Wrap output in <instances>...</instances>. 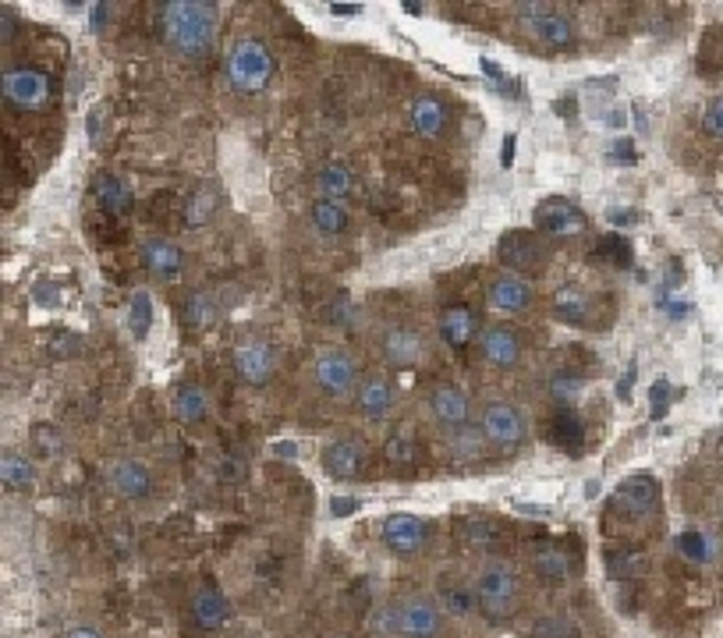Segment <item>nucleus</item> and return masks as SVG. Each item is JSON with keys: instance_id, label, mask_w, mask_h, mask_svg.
<instances>
[{"instance_id": "1", "label": "nucleus", "mask_w": 723, "mask_h": 638, "mask_svg": "<svg viewBox=\"0 0 723 638\" xmlns=\"http://www.w3.org/2000/svg\"><path fill=\"white\" fill-rule=\"evenodd\" d=\"M160 25L164 36L178 54L199 57L213 47L220 29V8L206 0H171L160 4Z\"/></svg>"}, {"instance_id": "2", "label": "nucleus", "mask_w": 723, "mask_h": 638, "mask_svg": "<svg viewBox=\"0 0 723 638\" xmlns=\"http://www.w3.org/2000/svg\"><path fill=\"white\" fill-rule=\"evenodd\" d=\"M518 22L525 25V32H529L536 43H543V47L550 50H571L575 47V22H571L564 11H557L553 4H543V0H525V4H518Z\"/></svg>"}, {"instance_id": "3", "label": "nucleus", "mask_w": 723, "mask_h": 638, "mask_svg": "<svg viewBox=\"0 0 723 638\" xmlns=\"http://www.w3.org/2000/svg\"><path fill=\"white\" fill-rule=\"evenodd\" d=\"M475 600L490 621H507L518 607V575L504 561H486L475 575Z\"/></svg>"}, {"instance_id": "4", "label": "nucleus", "mask_w": 723, "mask_h": 638, "mask_svg": "<svg viewBox=\"0 0 723 638\" xmlns=\"http://www.w3.org/2000/svg\"><path fill=\"white\" fill-rule=\"evenodd\" d=\"M227 78L238 93H259L273 78V57L259 39H238L227 54Z\"/></svg>"}, {"instance_id": "5", "label": "nucleus", "mask_w": 723, "mask_h": 638, "mask_svg": "<svg viewBox=\"0 0 723 638\" xmlns=\"http://www.w3.org/2000/svg\"><path fill=\"white\" fill-rule=\"evenodd\" d=\"M479 429H482V436H486V444L500 454L518 451V447L525 444V433H529L521 412L514 405H507V401H490V405L482 408Z\"/></svg>"}, {"instance_id": "6", "label": "nucleus", "mask_w": 723, "mask_h": 638, "mask_svg": "<svg viewBox=\"0 0 723 638\" xmlns=\"http://www.w3.org/2000/svg\"><path fill=\"white\" fill-rule=\"evenodd\" d=\"M444 624V610L429 596H405L394 603V635L401 638H436Z\"/></svg>"}, {"instance_id": "7", "label": "nucleus", "mask_w": 723, "mask_h": 638, "mask_svg": "<svg viewBox=\"0 0 723 638\" xmlns=\"http://www.w3.org/2000/svg\"><path fill=\"white\" fill-rule=\"evenodd\" d=\"M312 376H316V387L323 390L327 397H344L355 390L358 383V369L351 362L348 351L341 348H327L316 355V366H312Z\"/></svg>"}, {"instance_id": "8", "label": "nucleus", "mask_w": 723, "mask_h": 638, "mask_svg": "<svg viewBox=\"0 0 723 638\" xmlns=\"http://www.w3.org/2000/svg\"><path fill=\"white\" fill-rule=\"evenodd\" d=\"M4 100L18 110H43L50 103V78L36 68L4 71Z\"/></svg>"}, {"instance_id": "9", "label": "nucleus", "mask_w": 723, "mask_h": 638, "mask_svg": "<svg viewBox=\"0 0 723 638\" xmlns=\"http://www.w3.org/2000/svg\"><path fill=\"white\" fill-rule=\"evenodd\" d=\"M277 362H280L277 348L259 341V337H249V341H241L238 348H234V369H238L241 380L252 383V387H263V383L277 373Z\"/></svg>"}, {"instance_id": "10", "label": "nucleus", "mask_w": 723, "mask_h": 638, "mask_svg": "<svg viewBox=\"0 0 723 638\" xmlns=\"http://www.w3.org/2000/svg\"><path fill=\"white\" fill-rule=\"evenodd\" d=\"M536 227L546 238H575V234L585 231V217L575 203L553 195V199H543L536 206Z\"/></svg>"}, {"instance_id": "11", "label": "nucleus", "mask_w": 723, "mask_h": 638, "mask_svg": "<svg viewBox=\"0 0 723 638\" xmlns=\"http://www.w3.org/2000/svg\"><path fill=\"white\" fill-rule=\"evenodd\" d=\"M380 539L397 557H412L426 546V522L415 514H390L380 522Z\"/></svg>"}, {"instance_id": "12", "label": "nucleus", "mask_w": 723, "mask_h": 638, "mask_svg": "<svg viewBox=\"0 0 723 638\" xmlns=\"http://www.w3.org/2000/svg\"><path fill=\"white\" fill-rule=\"evenodd\" d=\"M107 483L117 497L142 500V497H149V490H153V475H149V468L142 465V461L117 458V461H110V468H107Z\"/></svg>"}, {"instance_id": "13", "label": "nucleus", "mask_w": 723, "mask_h": 638, "mask_svg": "<svg viewBox=\"0 0 723 638\" xmlns=\"http://www.w3.org/2000/svg\"><path fill=\"white\" fill-rule=\"evenodd\" d=\"M486 305L493 312H504V316H514V312L529 309L532 305V284L518 273H500L497 281L486 288Z\"/></svg>"}, {"instance_id": "14", "label": "nucleus", "mask_w": 723, "mask_h": 638, "mask_svg": "<svg viewBox=\"0 0 723 638\" xmlns=\"http://www.w3.org/2000/svg\"><path fill=\"white\" fill-rule=\"evenodd\" d=\"M380 344H383V358L397 369H412L426 358V341H422V334L412 327H390Z\"/></svg>"}, {"instance_id": "15", "label": "nucleus", "mask_w": 723, "mask_h": 638, "mask_svg": "<svg viewBox=\"0 0 723 638\" xmlns=\"http://www.w3.org/2000/svg\"><path fill=\"white\" fill-rule=\"evenodd\" d=\"M366 465V444L355 440V436H341L323 451V468H327L334 479H355Z\"/></svg>"}, {"instance_id": "16", "label": "nucleus", "mask_w": 723, "mask_h": 638, "mask_svg": "<svg viewBox=\"0 0 723 638\" xmlns=\"http://www.w3.org/2000/svg\"><path fill=\"white\" fill-rule=\"evenodd\" d=\"M429 415H433L440 426L447 429H461L468 426V415H472V405H468L465 390L458 387H436L429 394Z\"/></svg>"}, {"instance_id": "17", "label": "nucleus", "mask_w": 723, "mask_h": 638, "mask_svg": "<svg viewBox=\"0 0 723 638\" xmlns=\"http://www.w3.org/2000/svg\"><path fill=\"white\" fill-rule=\"evenodd\" d=\"M142 256V266H146L153 277H160V281H178L181 273V249L174 242H167V238H146L139 249Z\"/></svg>"}, {"instance_id": "18", "label": "nucleus", "mask_w": 723, "mask_h": 638, "mask_svg": "<svg viewBox=\"0 0 723 638\" xmlns=\"http://www.w3.org/2000/svg\"><path fill=\"white\" fill-rule=\"evenodd\" d=\"M479 351L490 366L511 369L514 362L521 358V341H518V334L507 330V327H486L479 334Z\"/></svg>"}, {"instance_id": "19", "label": "nucleus", "mask_w": 723, "mask_h": 638, "mask_svg": "<svg viewBox=\"0 0 723 638\" xmlns=\"http://www.w3.org/2000/svg\"><path fill=\"white\" fill-rule=\"evenodd\" d=\"M656 497H660V490H656L653 479H649V475H638V479L621 483V490L614 493V507H621L631 518H642V514H649L656 507Z\"/></svg>"}, {"instance_id": "20", "label": "nucleus", "mask_w": 723, "mask_h": 638, "mask_svg": "<svg viewBox=\"0 0 723 638\" xmlns=\"http://www.w3.org/2000/svg\"><path fill=\"white\" fill-rule=\"evenodd\" d=\"M447 121H451V114H447L444 100L419 96V100L412 103V128L422 139H440V135L447 132Z\"/></svg>"}, {"instance_id": "21", "label": "nucleus", "mask_w": 723, "mask_h": 638, "mask_svg": "<svg viewBox=\"0 0 723 638\" xmlns=\"http://www.w3.org/2000/svg\"><path fill=\"white\" fill-rule=\"evenodd\" d=\"M500 259L511 270H532V266L543 263V242L536 234H507L500 242Z\"/></svg>"}, {"instance_id": "22", "label": "nucleus", "mask_w": 723, "mask_h": 638, "mask_svg": "<svg viewBox=\"0 0 723 638\" xmlns=\"http://www.w3.org/2000/svg\"><path fill=\"white\" fill-rule=\"evenodd\" d=\"M394 401H397L394 383H390L387 376H369V380L358 387V408L366 412V419H387Z\"/></svg>"}, {"instance_id": "23", "label": "nucleus", "mask_w": 723, "mask_h": 638, "mask_svg": "<svg viewBox=\"0 0 723 638\" xmlns=\"http://www.w3.org/2000/svg\"><path fill=\"white\" fill-rule=\"evenodd\" d=\"M440 334H444V341L451 344V348H468V344L482 334L479 316H475L472 309L454 305V309H447L444 316H440Z\"/></svg>"}, {"instance_id": "24", "label": "nucleus", "mask_w": 723, "mask_h": 638, "mask_svg": "<svg viewBox=\"0 0 723 638\" xmlns=\"http://www.w3.org/2000/svg\"><path fill=\"white\" fill-rule=\"evenodd\" d=\"M227 298H220V291H195L185 302V323L192 330H206L213 327L220 316H224Z\"/></svg>"}, {"instance_id": "25", "label": "nucleus", "mask_w": 723, "mask_h": 638, "mask_svg": "<svg viewBox=\"0 0 723 638\" xmlns=\"http://www.w3.org/2000/svg\"><path fill=\"white\" fill-rule=\"evenodd\" d=\"M171 412L178 422L185 426H195V422H203L206 412H210V401H206V390L195 387V383H181L171 397Z\"/></svg>"}, {"instance_id": "26", "label": "nucleus", "mask_w": 723, "mask_h": 638, "mask_svg": "<svg viewBox=\"0 0 723 638\" xmlns=\"http://www.w3.org/2000/svg\"><path fill=\"white\" fill-rule=\"evenodd\" d=\"M192 617H195V624H199V628H206V631L220 628V624L227 621V600H224V592L213 589V585H206V589L195 592Z\"/></svg>"}, {"instance_id": "27", "label": "nucleus", "mask_w": 723, "mask_h": 638, "mask_svg": "<svg viewBox=\"0 0 723 638\" xmlns=\"http://www.w3.org/2000/svg\"><path fill=\"white\" fill-rule=\"evenodd\" d=\"M96 203L114 217H121V213L132 210V185L125 178H117V174H100L96 178Z\"/></svg>"}, {"instance_id": "28", "label": "nucleus", "mask_w": 723, "mask_h": 638, "mask_svg": "<svg viewBox=\"0 0 723 638\" xmlns=\"http://www.w3.org/2000/svg\"><path fill=\"white\" fill-rule=\"evenodd\" d=\"M312 188H316V199H330V203H341L344 195L355 188V174L348 171L344 164H327L323 171L312 178Z\"/></svg>"}, {"instance_id": "29", "label": "nucleus", "mask_w": 723, "mask_h": 638, "mask_svg": "<svg viewBox=\"0 0 723 638\" xmlns=\"http://www.w3.org/2000/svg\"><path fill=\"white\" fill-rule=\"evenodd\" d=\"M550 444H557V447H564V451H571L575 454L578 447H582V436H585V426H582V415L578 412H557L553 415V422H550Z\"/></svg>"}, {"instance_id": "30", "label": "nucleus", "mask_w": 723, "mask_h": 638, "mask_svg": "<svg viewBox=\"0 0 723 638\" xmlns=\"http://www.w3.org/2000/svg\"><path fill=\"white\" fill-rule=\"evenodd\" d=\"M592 312V298L582 288H560L553 295V316L564 323H585Z\"/></svg>"}, {"instance_id": "31", "label": "nucleus", "mask_w": 723, "mask_h": 638, "mask_svg": "<svg viewBox=\"0 0 723 638\" xmlns=\"http://www.w3.org/2000/svg\"><path fill=\"white\" fill-rule=\"evenodd\" d=\"M312 227H316L319 234H327V238H334V234L348 231V210H344V203H330V199H316L312 203Z\"/></svg>"}, {"instance_id": "32", "label": "nucleus", "mask_w": 723, "mask_h": 638, "mask_svg": "<svg viewBox=\"0 0 723 638\" xmlns=\"http://www.w3.org/2000/svg\"><path fill=\"white\" fill-rule=\"evenodd\" d=\"M486 436H482V429L475 426H461L451 433V454L454 461H479L482 454H486Z\"/></svg>"}, {"instance_id": "33", "label": "nucleus", "mask_w": 723, "mask_h": 638, "mask_svg": "<svg viewBox=\"0 0 723 638\" xmlns=\"http://www.w3.org/2000/svg\"><path fill=\"white\" fill-rule=\"evenodd\" d=\"M610 93H614V78H603V82H589V86L582 89V100H578V107L585 110L589 117H610Z\"/></svg>"}, {"instance_id": "34", "label": "nucleus", "mask_w": 723, "mask_h": 638, "mask_svg": "<svg viewBox=\"0 0 723 638\" xmlns=\"http://www.w3.org/2000/svg\"><path fill=\"white\" fill-rule=\"evenodd\" d=\"M128 327H132V334L139 341L153 327V302H149L146 291H132V298H128Z\"/></svg>"}, {"instance_id": "35", "label": "nucleus", "mask_w": 723, "mask_h": 638, "mask_svg": "<svg viewBox=\"0 0 723 638\" xmlns=\"http://www.w3.org/2000/svg\"><path fill=\"white\" fill-rule=\"evenodd\" d=\"M0 475H4V486H8V490H25V486L32 483V465L22 458V454L4 451V458H0Z\"/></svg>"}, {"instance_id": "36", "label": "nucleus", "mask_w": 723, "mask_h": 638, "mask_svg": "<svg viewBox=\"0 0 723 638\" xmlns=\"http://www.w3.org/2000/svg\"><path fill=\"white\" fill-rule=\"evenodd\" d=\"M536 571L543 578H550V582H564V578H568V571H571L568 553L557 550V546H546V550L536 553Z\"/></svg>"}, {"instance_id": "37", "label": "nucleus", "mask_w": 723, "mask_h": 638, "mask_svg": "<svg viewBox=\"0 0 723 638\" xmlns=\"http://www.w3.org/2000/svg\"><path fill=\"white\" fill-rule=\"evenodd\" d=\"M475 592H468L465 585H451V589H444V596H440V610L451 617H468L475 610Z\"/></svg>"}, {"instance_id": "38", "label": "nucleus", "mask_w": 723, "mask_h": 638, "mask_svg": "<svg viewBox=\"0 0 723 638\" xmlns=\"http://www.w3.org/2000/svg\"><path fill=\"white\" fill-rule=\"evenodd\" d=\"M582 390H585L582 376H575V373H553V380H550V394L557 397L560 405H571L575 397H582Z\"/></svg>"}, {"instance_id": "39", "label": "nucleus", "mask_w": 723, "mask_h": 638, "mask_svg": "<svg viewBox=\"0 0 723 638\" xmlns=\"http://www.w3.org/2000/svg\"><path fill=\"white\" fill-rule=\"evenodd\" d=\"M213 206H217V192H213L210 185L199 188L195 199L188 203V224H206V220L213 217Z\"/></svg>"}, {"instance_id": "40", "label": "nucleus", "mask_w": 723, "mask_h": 638, "mask_svg": "<svg viewBox=\"0 0 723 638\" xmlns=\"http://www.w3.org/2000/svg\"><path fill=\"white\" fill-rule=\"evenodd\" d=\"M532 638H578V631L568 617H543V621L532 628Z\"/></svg>"}, {"instance_id": "41", "label": "nucleus", "mask_w": 723, "mask_h": 638, "mask_svg": "<svg viewBox=\"0 0 723 638\" xmlns=\"http://www.w3.org/2000/svg\"><path fill=\"white\" fill-rule=\"evenodd\" d=\"M599 256L610 259V263H617V266H628L631 263V249H628V242H624L621 234H610V238H603V242H599Z\"/></svg>"}, {"instance_id": "42", "label": "nucleus", "mask_w": 723, "mask_h": 638, "mask_svg": "<svg viewBox=\"0 0 723 638\" xmlns=\"http://www.w3.org/2000/svg\"><path fill=\"white\" fill-rule=\"evenodd\" d=\"M702 128H706L713 139H723V96H713L702 110Z\"/></svg>"}, {"instance_id": "43", "label": "nucleus", "mask_w": 723, "mask_h": 638, "mask_svg": "<svg viewBox=\"0 0 723 638\" xmlns=\"http://www.w3.org/2000/svg\"><path fill=\"white\" fill-rule=\"evenodd\" d=\"M677 550L685 553L688 561H706L709 543H706V536H699V532H685V536H677Z\"/></svg>"}, {"instance_id": "44", "label": "nucleus", "mask_w": 723, "mask_h": 638, "mask_svg": "<svg viewBox=\"0 0 723 638\" xmlns=\"http://www.w3.org/2000/svg\"><path fill=\"white\" fill-rule=\"evenodd\" d=\"M387 454L394 461H412L415 458V444L408 440V426H397V433L390 436V444H387Z\"/></svg>"}, {"instance_id": "45", "label": "nucleus", "mask_w": 723, "mask_h": 638, "mask_svg": "<svg viewBox=\"0 0 723 638\" xmlns=\"http://www.w3.org/2000/svg\"><path fill=\"white\" fill-rule=\"evenodd\" d=\"M614 575H621V578H628V575H638V571L646 568V557L642 553H628V557H614Z\"/></svg>"}, {"instance_id": "46", "label": "nucleus", "mask_w": 723, "mask_h": 638, "mask_svg": "<svg viewBox=\"0 0 723 638\" xmlns=\"http://www.w3.org/2000/svg\"><path fill=\"white\" fill-rule=\"evenodd\" d=\"M667 394H670V383L667 380H656L653 383V390H649V401H653V419H663V401H667Z\"/></svg>"}, {"instance_id": "47", "label": "nucleus", "mask_w": 723, "mask_h": 638, "mask_svg": "<svg viewBox=\"0 0 723 638\" xmlns=\"http://www.w3.org/2000/svg\"><path fill=\"white\" fill-rule=\"evenodd\" d=\"M610 156H614L617 164H635L638 156H635V142L631 139H617L614 146H610Z\"/></svg>"}, {"instance_id": "48", "label": "nucleus", "mask_w": 723, "mask_h": 638, "mask_svg": "<svg viewBox=\"0 0 723 638\" xmlns=\"http://www.w3.org/2000/svg\"><path fill=\"white\" fill-rule=\"evenodd\" d=\"M493 536V529L486 522H468V529H465V539L468 543H486V539Z\"/></svg>"}, {"instance_id": "49", "label": "nucleus", "mask_w": 723, "mask_h": 638, "mask_svg": "<svg viewBox=\"0 0 723 638\" xmlns=\"http://www.w3.org/2000/svg\"><path fill=\"white\" fill-rule=\"evenodd\" d=\"M482 71H486V78H490V82H500V86H504L507 82V75H504V68H500V64H493L490 57H482Z\"/></svg>"}, {"instance_id": "50", "label": "nucleus", "mask_w": 723, "mask_h": 638, "mask_svg": "<svg viewBox=\"0 0 723 638\" xmlns=\"http://www.w3.org/2000/svg\"><path fill=\"white\" fill-rule=\"evenodd\" d=\"M330 11L341 18H355V15H362V4H330Z\"/></svg>"}, {"instance_id": "51", "label": "nucleus", "mask_w": 723, "mask_h": 638, "mask_svg": "<svg viewBox=\"0 0 723 638\" xmlns=\"http://www.w3.org/2000/svg\"><path fill=\"white\" fill-rule=\"evenodd\" d=\"M64 638H103V635L96 628H86V624H82V628H71Z\"/></svg>"}, {"instance_id": "52", "label": "nucleus", "mask_w": 723, "mask_h": 638, "mask_svg": "<svg viewBox=\"0 0 723 638\" xmlns=\"http://www.w3.org/2000/svg\"><path fill=\"white\" fill-rule=\"evenodd\" d=\"M355 500H334V514H348V511H355Z\"/></svg>"}, {"instance_id": "53", "label": "nucleus", "mask_w": 723, "mask_h": 638, "mask_svg": "<svg viewBox=\"0 0 723 638\" xmlns=\"http://www.w3.org/2000/svg\"><path fill=\"white\" fill-rule=\"evenodd\" d=\"M511 160H514V139L507 135L504 139V167H511Z\"/></svg>"}, {"instance_id": "54", "label": "nucleus", "mask_w": 723, "mask_h": 638, "mask_svg": "<svg viewBox=\"0 0 723 638\" xmlns=\"http://www.w3.org/2000/svg\"><path fill=\"white\" fill-rule=\"evenodd\" d=\"M103 15H107V4H100V8H93V29H100V25H103Z\"/></svg>"}, {"instance_id": "55", "label": "nucleus", "mask_w": 723, "mask_h": 638, "mask_svg": "<svg viewBox=\"0 0 723 638\" xmlns=\"http://www.w3.org/2000/svg\"><path fill=\"white\" fill-rule=\"evenodd\" d=\"M614 220L617 224H628V220H635V217H631V210H614Z\"/></svg>"}, {"instance_id": "56", "label": "nucleus", "mask_w": 723, "mask_h": 638, "mask_svg": "<svg viewBox=\"0 0 723 638\" xmlns=\"http://www.w3.org/2000/svg\"><path fill=\"white\" fill-rule=\"evenodd\" d=\"M4 39H11V8H4Z\"/></svg>"}, {"instance_id": "57", "label": "nucleus", "mask_w": 723, "mask_h": 638, "mask_svg": "<svg viewBox=\"0 0 723 638\" xmlns=\"http://www.w3.org/2000/svg\"><path fill=\"white\" fill-rule=\"evenodd\" d=\"M277 454H298V447H291V444H277Z\"/></svg>"}]
</instances>
